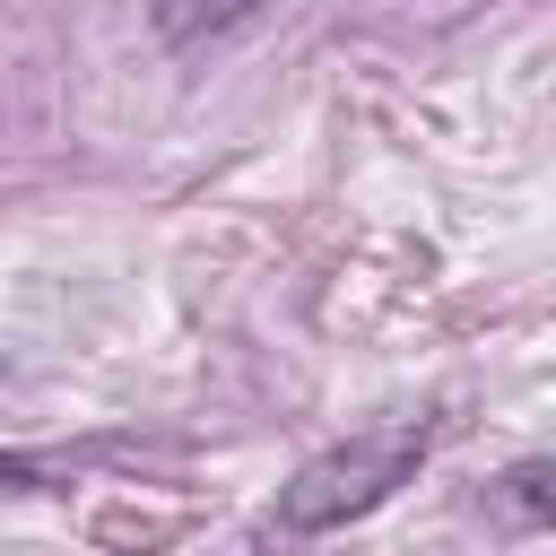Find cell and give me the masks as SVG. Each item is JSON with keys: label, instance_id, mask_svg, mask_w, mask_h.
<instances>
[{"label": "cell", "instance_id": "obj_1", "mask_svg": "<svg viewBox=\"0 0 556 556\" xmlns=\"http://www.w3.org/2000/svg\"><path fill=\"white\" fill-rule=\"evenodd\" d=\"M434 452V417H400V426H382V434H356V443H330V452H313L287 486H278V530H339V521H365L374 504H391L408 478H417V460Z\"/></svg>", "mask_w": 556, "mask_h": 556}, {"label": "cell", "instance_id": "obj_2", "mask_svg": "<svg viewBox=\"0 0 556 556\" xmlns=\"http://www.w3.org/2000/svg\"><path fill=\"white\" fill-rule=\"evenodd\" d=\"M486 521L513 530V539H539L556 521V460H513L495 486H486Z\"/></svg>", "mask_w": 556, "mask_h": 556}, {"label": "cell", "instance_id": "obj_3", "mask_svg": "<svg viewBox=\"0 0 556 556\" xmlns=\"http://www.w3.org/2000/svg\"><path fill=\"white\" fill-rule=\"evenodd\" d=\"M269 0H148L156 35L165 43H208V35H235L243 17H261Z\"/></svg>", "mask_w": 556, "mask_h": 556}, {"label": "cell", "instance_id": "obj_4", "mask_svg": "<svg viewBox=\"0 0 556 556\" xmlns=\"http://www.w3.org/2000/svg\"><path fill=\"white\" fill-rule=\"evenodd\" d=\"M0 374H9V356H0Z\"/></svg>", "mask_w": 556, "mask_h": 556}]
</instances>
